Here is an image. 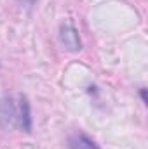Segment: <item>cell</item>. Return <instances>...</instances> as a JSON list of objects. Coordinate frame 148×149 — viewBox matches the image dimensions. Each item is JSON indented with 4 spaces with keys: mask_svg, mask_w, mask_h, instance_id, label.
Returning <instances> with one entry per match:
<instances>
[{
    "mask_svg": "<svg viewBox=\"0 0 148 149\" xmlns=\"http://www.w3.org/2000/svg\"><path fill=\"white\" fill-rule=\"evenodd\" d=\"M18 125L23 132L30 134L32 132V125H33V120H32V108H30V101L26 95H21L19 97V113H18Z\"/></svg>",
    "mask_w": 148,
    "mask_h": 149,
    "instance_id": "cell-3",
    "label": "cell"
},
{
    "mask_svg": "<svg viewBox=\"0 0 148 149\" xmlns=\"http://www.w3.org/2000/svg\"><path fill=\"white\" fill-rule=\"evenodd\" d=\"M58 37H59V42H61L63 49H66L68 52H78V50L82 49L80 35H78L77 28H75L70 21H66V23H63V24L59 26Z\"/></svg>",
    "mask_w": 148,
    "mask_h": 149,
    "instance_id": "cell-1",
    "label": "cell"
},
{
    "mask_svg": "<svg viewBox=\"0 0 148 149\" xmlns=\"http://www.w3.org/2000/svg\"><path fill=\"white\" fill-rule=\"evenodd\" d=\"M68 149H99V146L91 137H87L85 134L78 132V134L70 135V139H68Z\"/></svg>",
    "mask_w": 148,
    "mask_h": 149,
    "instance_id": "cell-4",
    "label": "cell"
},
{
    "mask_svg": "<svg viewBox=\"0 0 148 149\" xmlns=\"http://www.w3.org/2000/svg\"><path fill=\"white\" fill-rule=\"evenodd\" d=\"M140 95H141V101H143V102L147 104V102H148V99H147V90H145V88H141V92H140Z\"/></svg>",
    "mask_w": 148,
    "mask_h": 149,
    "instance_id": "cell-5",
    "label": "cell"
},
{
    "mask_svg": "<svg viewBox=\"0 0 148 149\" xmlns=\"http://www.w3.org/2000/svg\"><path fill=\"white\" fill-rule=\"evenodd\" d=\"M18 121V113H16V106L12 97L4 95L0 99V127L5 130H11Z\"/></svg>",
    "mask_w": 148,
    "mask_h": 149,
    "instance_id": "cell-2",
    "label": "cell"
}]
</instances>
